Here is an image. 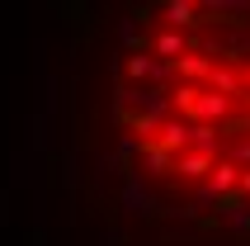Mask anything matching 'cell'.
Here are the masks:
<instances>
[{"label": "cell", "instance_id": "5", "mask_svg": "<svg viewBox=\"0 0 250 246\" xmlns=\"http://www.w3.org/2000/svg\"><path fill=\"white\" fill-rule=\"evenodd\" d=\"M166 19L175 28H194L198 24V5H180V0H175V5H166Z\"/></svg>", "mask_w": 250, "mask_h": 246}, {"label": "cell", "instance_id": "7", "mask_svg": "<svg viewBox=\"0 0 250 246\" xmlns=\"http://www.w3.org/2000/svg\"><path fill=\"white\" fill-rule=\"evenodd\" d=\"M241 190H246V194H250V171H246V175H241Z\"/></svg>", "mask_w": 250, "mask_h": 246}, {"label": "cell", "instance_id": "3", "mask_svg": "<svg viewBox=\"0 0 250 246\" xmlns=\"http://www.w3.org/2000/svg\"><path fill=\"white\" fill-rule=\"evenodd\" d=\"M227 109H231V95H212V90H203L194 119H198V123H212V119H227Z\"/></svg>", "mask_w": 250, "mask_h": 246}, {"label": "cell", "instance_id": "2", "mask_svg": "<svg viewBox=\"0 0 250 246\" xmlns=\"http://www.w3.org/2000/svg\"><path fill=\"white\" fill-rule=\"evenodd\" d=\"M241 175H246V171H241L236 161H217V166H212V175H208V190L212 194H227V190H236V185H241Z\"/></svg>", "mask_w": 250, "mask_h": 246}, {"label": "cell", "instance_id": "4", "mask_svg": "<svg viewBox=\"0 0 250 246\" xmlns=\"http://www.w3.org/2000/svg\"><path fill=\"white\" fill-rule=\"evenodd\" d=\"M156 52H161V57L170 62V67H175L180 57H189V52H184V33H180V28H166V33L156 38Z\"/></svg>", "mask_w": 250, "mask_h": 246}, {"label": "cell", "instance_id": "6", "mask_svg": "<svg viewBox=\"0 0 250 246\" xmlns=\"http://www.w3.org/2000/svg\"><path fill=\"white\" fill-rule=\"evenodd\" d=\"M212 142H217V128H212V123H194V147L212 151Z\"/></svg>", "mask_w": 250, "mask_h": 246}, {"label": "cell", "instance_id": "1", "mask_svg": "<svg viewBox=\"0 0 250 246\" xmlns=\"http://www.w3.org/2000/svg\"><path fill=\"white\" fill-rule=\"evenodd\" d=\"M212 166H217V151H198V147H189V151H180V156H175V171H180V175H189V180L212 175Z\"/></svg>", "mask_w": 250, "mask_h": 246}]
</instances>
